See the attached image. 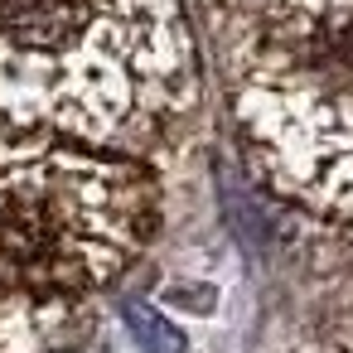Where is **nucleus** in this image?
Here are the masks:
<instances>
[{
  "label": "nucleus",
  "instance_id": "nucleus-1",
  "mask_svg": "<svg viewBox=\"0 0 353 353\" xmlns=\"http://www.w3.org/2000/svg\"><path fill=\"white\" fill-rule=\"evenodd\" d=\"M199 97L184 0H0V121L160 170Z\"/></svg>",
  "mask_w": 353,
  "mask_h": 353
},
{
  "label": "nucleus",
  "instance_id": "nucleus-2",
  "mask_svg": "<svg viewBox=\"0 0 353 353\" xmlns=\"http://www.w3.org/2000/svg\"><path fill=\"white\" fill-rule=\"evenodd\" d=\"M165 218L160 170L0 121V353H68Z\"/></svg>",
  "mask_w": 353,
  "mask_h": 353
},
{
  "label": "nucleus",
  "instance_id": "nucleus-3",
  "mask_svg": "<svg viewBox=\"0 0 353 353\" xmlns=\"http://www.w3.org/2000/svg\"><path fill=\"white\" fill-rule=\"evenodd\" d=\"M261 184L353 223V0H199Z\"/></svg>",
  "mask_w": 353,
  "mask_h": 353
}]
</instances>
